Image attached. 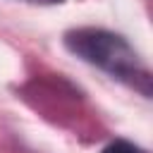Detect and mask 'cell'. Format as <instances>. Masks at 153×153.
Here are the masks:
<instances>
[{"label":"cell","instance_id":"obj_1","mask_svg":"<svg viewBox=\"0 0 153 153\" xmlns=\"http://www.w3.org/2000/svg\"><path fill=\"white\" fill-rule=\"evenodd\" d=\"M65 45L81 60L100 67L110 76H117L136 88L143 96L151 93V76L148 69L141 65L134 48L117 33L103 29H76L65 36Z\"/></svg>","mask_w":153,"mask_h":153},{"label":"cell","instance_id":"obj_2","mask_svg":"<svg viewBox=\"0 0 153 153\" xmlns=\"http://www.w3.org/2000/svg\"><path fill=\"white\" fill-rule=\"evenodd\" d=\"M103 153H143L141 148H136L134 143H129V141H112Z\"/></svg>","mask_w":153,"mask_h":153}]
</instances>
